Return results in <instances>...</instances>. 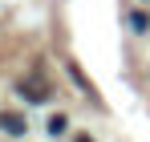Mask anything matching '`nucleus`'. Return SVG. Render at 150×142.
<instances>
[{
    "label": "nucleus",
    "mask_w": 150,
    "mask_h": 142,
    "mask_svg": "<svg viewBox=\"0 0 150 142\" xmlns=\"http://www.w3.org/2000/svg\"><path fill=\"white\" fill-rule=\"evenodd\" d=\"M0 126H4L8 134H25V118H16V114H4V118H0Z\"/></svg>",
    "instance_id": "obj_1"
},
{
    "label": "nucleus",
    "mask_w": 150,
    "mask_h": 142,
    "mask_svg": "<svg viewBox=\"0 0 150 142\" xmlns=\"http://www.w3.org/2000/svg\"><path fill=\"white\" fill-rule=\"evenodd\" d=\"M77 142H93V138H77Z\"/></svg>",
    "instance_id": "obj_2"
}]
</instances>
